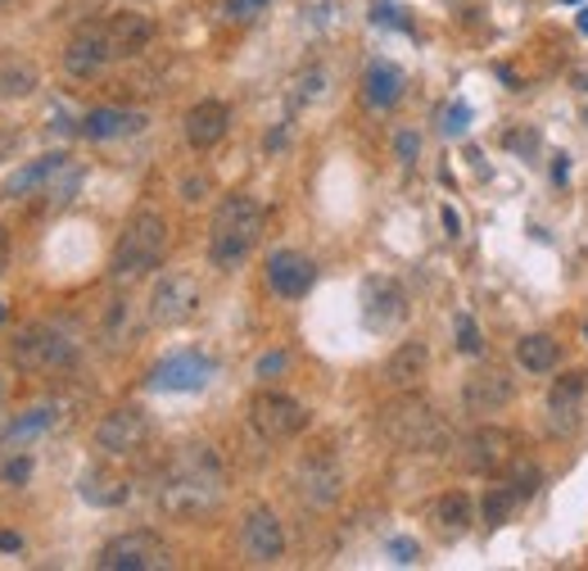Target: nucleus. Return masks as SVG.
Returning a JSON list of instances; mask_svg holds the SVG:
<instances>
[{
  "instance_id": "obj_1",
  "label": "nucleus",
  "mask_w": 588,
  "mask_h": 571,
  "mask_svg": "<svg viewBox=\"0 0 588 571\" xmlns=\"http://www.w3.org/2000/svg\"><path fill=\"white\" fill-rule=\"evenodd\" d=\"M227 495V467L213 444H181L154 480V499L172 518H204Z\"/></svg>"
},
{
  "instance_id": "obj_2",
  "label": "nucleus",
  "mask_w": 588,
  "mask_h": 571,
  "mask_svg": "<svg viewBox=\"0 0 588 571\" xmlns=\"http://www.w3.org/2000/svg\"><path fill=\"white\" fill-rule=\"evenodd\" d=\"M263 204L254 195H227L218 204V214H213V227H208V263L218 267V273H236V267L254 254L259 236H263Z\"/></svg>"
},
{
  "instance_id": "obj_3",
  "label": "nucleus",
  "mask_w": 588,
  "mask_h": 571,
  "mask_svg": "<svg viewBox=\"0 0 588 571\" xmlns=\"http://www.w3.org/2000/svg\"><path fill=\"white\" fill-rule=\"evenodd\" d=\"M164 250H168V218L159 214V209H136V214L128 218V227H122L118 246H113L109 277L118 286H132L164 263Z\"/></svg>"
},
{
  "instance_id": "obj_4",
  "label": "nucleus",
  "mask_w": 588,
  "mask_h": 571,
  "mask_svg": "<svg viewBox=\"0 0 588 571\" xmlns=\"http://www.w3.org/2000/svg\"><path fill=\"white\" fill-rule=\"evenodd\" d=\"M10 358L19 372H33V377H50V372H64L73 368L77 358V341L69 326L59 322H33L10 341Z\"/></svg>"
},
{
  "instance_id": "obj_5",
  "label": "nucleus",
  "mask_w": 588,
  "mask_h": 571,
  "mask_svg": "<svg viewBox=\"0 0 588 571\" xmlns=\"http://www.w3.org/2000/svg\"><path fill=\"white\" fill-rule=\"evenodd\" d=\"M381 427H385V436H389L398 449H408V454H430V449H444V444H448L444 423L435 417V408L421 404V400H398V404H389L385 417H381Z\"/></svg>"
},
{
  "instance_id": "obj_6",
  "label": "nucleus",
  "mask_w": 588,
  "mask_h": 571,
  "mask_svg": "<svg viewBox=\"0 0 588 571\" xmlns=\"http://www.w3.org/2000/svg\"><path fill=\"white\" fill-rule=\"evenodd\" d=\"M149 326H159V332H172V326H185L195 313H200V282L191 273H168L154 282L149 290Z\"/></svg>"
},
{
  "instance_id": "obj_7",
  "label": "nucleus",
  "mask_w": 588,
  "mask_h": 571,
  "mask_svg": "<svg viewBox=\"0 0 588 571\" xmlns=\"http://www.w3.org/2000/svg\"><path fill=\"white\" fill-rule=\"evenodd\" d=\"M96 567L100 571H164L172 567V549L154 531H128L100 549Z\"/></svg>"
},
{
  "instance_id": "obj_8",
  "label": "nucleus",
  "mask_w": 588,
  "mask_h": 571,
  "mask_svg": "<svg viewBox=\"0 0 588 571\" xmlns=\"http://www.w3.org/2000/svg\"><path fill=\"white\" fill-rule=\"evenodd\" d=\"M250 427L267 444H281V440H295L308 427V408L295 395H281V390H263V395L250 400Z\"/></svg>"
},
{
  "instance_id": "obj_9",
  "label": "nucleus",
  "mask_w": 588,
  "mask_h": 571,
  "mask_svg": "<svg viewBox=\"0 0 588 571\" xmlns=\"http://www.w3.org/2000/svg\"><path fill=\"white\" fill-rule=\"evenodd\" d=\"M145 440H149V413L141 404H122L105 413L96 427V449L105 459H132L136 449H145Z\"/></svg>"
},
{
  "instance_id": "obj_10",
  "label": "nucleus",
  "mask_w": 588,
  "mask_h": 571,
  "mask_svg": "<svg viewBox=\"0 0 588 571\" xmlns=\"http://www.w3.org/2000/svg\"><path fill=\"white\" fill-rule=\"evenodd\" d=\"M240 549H244V558H250L254 567L281 562V554H286L281 518H276L272 508H250V518H244V526H240Z\"/></svg>"
},
{
  "instance_id": "obj_11",
  "label": "nucleus",
  "mask_w": 588,
  "mask_h": 571,
  "mask_svg": "<svg viewBox=\"0 0 588 571\" xmlns=\"http://www.w3.org/2000/svg\"><path fill=\"white\" fill-rule=\"evenodd\" d=\"M109 59H118L113 41H109V23H86L82 33L69 41V50H64V69H69V78L86 82V78L105 73Z\"/></svg>"
},
{
  "instance_id": "obj_12",
  "label": "nucleus",
  "mask_w": 588,
  "mask_h": 571,
  "mask_svg": "<svg viewBox=\"0 0 588 571\" xmlns=\"http://www.w3.org/2000/svg\"><path fill=\"white\" fill-rule=\"evenodd\" d=\"M461 463H467L471 472H484V476L503 472V467L516 463V436L503 431V427H480V431L467 436V444H461Z\"/></svg>"
},
{
  "instance_id": "obj_13",
  "label": "nucleus",
  "mask_w": 588,
  "mask_h": 571,
  "mask_svg": "<svg viewBox=\"0 0 588 571\" xmlns=\"http://www.w3.org/2000/svg\"><path fill=\"white\" fill-rule=\"evenodd\" d=\"M404 318H408V295L394 277H371L362 286V322L371 332H389Z\"/></svg>"
},
{
  "instance_id": "obj_14",
  "label": "nucleus",
  "mask_w": 588,
  "mask_h": 571,
  "mask_svg": "<svg viewBox=\"0 0 588 571\" xmlns=\"http://www.w3.org/2000/svg\"><path fill=\"white\" fill-rule=\"evenodd\" d=\"M295 486H299V499L313 503V508H331L339 499V490H345V472H339L335 459L326 454H313L303 459L299 472H295Z\"/></svg>"
},
{
  "instance_id": "obj_15",
  "label": "nucleus",
  "mask_w": 588,
  "mask_h": 571,
  "mask_svg": "<svg viewBox=\"0 0 588 571\" xmlns=\"http://www.w3.org/2000/svg\"><path fill=\"white\" fill-rule=\"evenodd\" d=\"M512 400H516V385H512V377H507V372H499V368L471 372V377H467V385H461V404H467V413H476V417L503 413Z\"/></svg>"
},
{
  "instance_id": "obj_16",
  "label": "nucleus",
  "mask_w": 588,
  "mask_h": 571,
  "mask_svg": "<svg viewBox=\"0 0 588 571\" xmlns=\"http://www.w3.org/2000/svg\"><path fill=\"white\" fill-rule=\"evenodd\" d=\"M213 372L218 368H213V358H204V354H172L149 372V385L154 390H204L213 381Z\"/></svg>"
},
{
  "instance_id": "obj_17",
  "label": "nucleus",
  "mask_w": 588,
  "mask_h": 571,
  "mask_svg": "<svg viewBox=\"0 0 588 571\" xmlns=\"http://www.w3.org/2000/svg\"><path fill=\"white\" fill-rule=\"evenodd\" d=\"M313 277H317L313 259H303L299 250H276L267 259V286L281 299H303L308 290H313Z\"/></svg>"
},
{
  "instance_id": "obj_18",
  "label": "nucleus",
  "mask_w": 588,
  "mask_h": 571,
  "mask_svg": "<svg viewBox=\"0 0 588 571\" xmlns=\"http://www.w3.org/2000/svg\"><path fill=\"white\" fill-rule=\"evenodd\" d=\"M231 128V109L223 100H200L191 114H185V141L195 150H213Z\"/></svg>"
},
{
  "instance_id": "obj_19",
  "label": "nucleus",
  "mask_w": 588,
  "mask_h": 571,
  "mask_svg": "<svg viewBox=\"0 0 588 571\" xmlns=\"http://www.w3.org/2000/svg\"><path fill=\"white\" fill-rule=\"evenodd\" d=\"M425 368H430V349H425V341H404V345L389 354L385 381H389L394 390H417L421 377H425Z\"/></svg>"
},
{
  "instance_id": "obj_20",
  "label": "nucleus",
  "mask_w": 588,
  "mask_h": 571,
  "mask_svg": "<svg viewBox=\"0 0 588 571\" xmlns=\"http://www.w3.org/2000/svg\"><path fill=\"white\" fill-rule=\"evenodd\" d=\"M141 128H145V114H132V109H91L82 118L86 141H118V136H132Z\"/></svg>"
},
{
  "instance_id": "obj_21",
  "label": "nucleus",
  "mask_w": 588,
  "mask_h": 571,
  "mask_svg": "<svg viewBox=\"0 0 588 571\" xmlns=\"http://www.w3.org/2000/svg\"><path fill=\"white\" fill-rule=\"evenodd\" d=\"M362 96H367L371 109H394L398 100H404V73H398L394 64H385V59H376L362 78Z\"/></svg>"
},
{
  "instance_id": "obj_22",
  "label": "nucleus",
  "mask_w": 588,
  "mask_h": 571,
  "mask_svg": "<svg viewBox=\"0 0 588 571\" xmlns=\"http://www.w3.org/2000/svg\"><path fill=\"white\" fill-rule=\"evenodd\" d=\"M584 395H588V377L584 372H571L552 385L548 395V408H552V423L556 427H575L579 423V408H584Z\"/></svg>"
},
{
  "instance_id": "obj_23",
  "label": "nucleus",
  "mask_w": 588,
  "mask_h": 571,
  "mask_svg": "<svg viewBox=\"0 0 588 571\" xmlns=\"http://www.w3.org/2000/svg\"><path fill=\"white\" fill-rule=\"evenodd\" d=\"M109 41H113V55L118 59L141 55L154 41V23L145 14H113L109 19Z\"/></svg>"
},
{
  "instance_id": "obj_24",
  "label": "nucleus",
  "mask_w": 588,
  "mask_h": 571,
  "mask_svg": "<svg viewBox=\"0 0 588 571\" xmlns=\"http://www.w3.org/2000/svg\"><path fill=\"white\" fill-rule=\"evenodd\" d=\"M69 164V155H46V159H33L27 168H19L10 182H5V191L14 195V200H23V195H46V187L55 182V173Z\"/></svg>"
},
{
  "instance_id": "obj_25",
  "label": "nucleus",
  "mask_w": 588,
  "mask_h": 571,
  "mask_svg": "<svg viewBox=\"0 0 588 571\" xmlns=\"http://www.w3.org/2000/svg\"><path fill=\"white\" fill-rule=\"evenodd\" d=\"M77 495H82L86 503H96V508H118V503H128V480L113 476V472H105V467H91V472H82V480H77Z\"/></svg>"
},
{
  "instance_id": "obj_26",
  "label": "nucleus",
  "mask_w": 588,
  "mask_h": 571,
  "mask_svg": "<svg viewBox=\"0 0 588 571\" xmlns=\"http://www.w3.org/2000/svg\"><path fill=\"white\" fill-rule=\"evenodd\" d=\"M516 364L530 377H543V372H552L556 364H562V345H556L552 336H543V332H530V336L516 341Z\"/></svg>"
},
{
  "instance_id": "obj_27",
  "label": "nucleus",
  "mask_w": 588,
  "mask_h": 571,
  "mask_svg": "<svg viewBox=\"0 0 588 571\" xmlns=\"http://www.w3.org/2000/svg\"><path fill=\"white\" fill-rule=\"evenodd\" d=\"M430 518L440 522V531L461 535V531H467V526L476 522V503H471V495L448 490V495H440V499H435V508H430Z\"/></svg>"
},
{
  "instance_id": "obj_28",
  "label": "nucleus",
  "mask_w": 588,
  "mask_h": 571,
  "mask_svg": "<svg viewBox=\"0 0 588 571\" xmlns=\"http://www.w3.org/2000/svg\"><path fill=\"white\" fill-rule=\"evenodd\" d=\"M37 69L27 64V59H5L0 64V100H27L37 92Z\"/></svg>"
},
{
  "instance_id": "obj_29",
  "label": "nucleus",
  "mask_w": 588,
  "mask_h": 571,
  "mask_svg": "<svg viewBox=\"0 0 588 571\" xmlns=\"http://www.w3.org/2000/svg\"><path fill=\"white\" fill-rule=\"evenodd\" d=\"M520 503H525V499H520V490L512 486V480H499V486H489V495H484V503H480L484 526H503V522H512V513H516Z\"/></svg>"
},
{
  "instance_id": "obj_30",
  "label": "nucleus",
  "mask_w": 588,
  "mask_h": 571,
  "mask_svg": "<svg viewBox=\"0 0 588 571\" xmlns=\"http://www.w3.org/2000/svg\"><path fill=\"white\" fill-rule=\"evenodd\" d=\"M55 427V408H33V413H23L19 423L5 431V449H14V444H23V440H33V436H41V431H50Z\"/></svg>"
},
{
  "instance_id": "obj_31",
  "label": "nucleus",
  "mask_w": 588,
  "mask_h": 571,
  "mask_svg": "<svg viewBox=\"0 0 588 571\" xmlns=\"http://www.w3.org/2000/svg\"><path fill=\"white\" fill-rule=\"evenodd\" d=\"M77 187H82V168H77V164L69 159L64 168L55 173V182L46 187V200H50V204H69V200L77 195Z\"/></svg>"
},
{
  "instance_id": "obj_32",
  "label": "nucleus",
  "mask_w": 588,
  "mask_h": 571,
  "mask_svg": "<svg viewBox=\"0 0 588 571\" xmlns=\"http://www.w3.org/2000/svg\"><path fill=\"white\" fill-rule=\"evenodd\" d=\"M453 336H457V349H461V354H480V349H484L480 326H476V318H471V313H457Z\"/></svg>"
},
{
  "instance_id": "obj_33",
  "label": "nucleus",
  "mask_w": 588,
  "mask_h": 571,
  "mask_svg": "<svg viewBox=\"0 0 588 571\" xmlns=\"http://www.w3.org/2000/svg\"><path fill=\"white\" fill-rule=\"evenodd\" d=\"M467 123H471V109L467 105H448L444 109V132L448 136H461V132H467Z\"/></svg>"
},
{
  "instance_id": "obj_34",
  "label": "nucleus",
  "mask_w": 588,
  "mask_h": 571,
  "mask_svg": "<svg viewBox=\"0 0 588 571\" xmlns=\"http://www.w3.org/2000/svg\"><path fill=\"white\" fill-rule=\"evenodd\" d=\"M272 0H227V14L231 19H259Z\"/></svg>"
},
{
  "instance_id": "obj_35",
  "label": "nucleus",
  "mask_w": 588,
  "mask_h": 571,
  "mask_svg": "<svg viewBox=\"0 0 588 571\" xmlns=\"http://www.w3.org/2000/svg\"><path fill=\"white\" fill-rule=\"evenodd\" d=\"M394 150H398V159H404V164H412V159H417V150H421V141H417V132H398V141H394Z\"/></svg>"
},
{
  "instance_id": "obj_36",
  "label": "nucleus",
  "mask_w": 588,
  "mask_h": 571,
  "mask_svg": "<svg viewBox=\"0 0 588 571\" xmlns=\"http://www.w3.org/2000/svg\"><path fill=\"white\" fill-rule=\"evenodd\" d=\"M507 145H512V150H525V155H530V150H539V136H535V132H507Z\"/></svg>"
},
{
  "instance_id": "obj_37",
  "label": "nucleus",
  "mask_w": 588,
  "mask_h": 571,
  "mask_svg": "<svg viewBox=\"0 0 588 571\" xmlns=\"http://www.w3.org/2000/svg\"><path fill=\"white\" fill-rule=\"evenodd\" d=\"M0 476H5V480H27V476H33V463H27V459L5 463V467H0Z\"/></svg>"
},
{
  "instance_id": "obj_38",
  "label": "nucleus",
  "mask_w": 588,
  "mask_h": 571,
  "mask_svg": "<svg viewBox=\"0 0 588 571\" xmlns=\"http://www.w3.org/2000/svg\"><path fill=\"white\" fill-rule=\"evenodd\" d=\"M286 368V354H267L259 358V377H272V372H281Z\"/></svg>"
},
{
  "instance_id": "obj_39",
  "label": "nucleus",
  "mask_w": 588,
  "mask_h": 571,
  "mask_svg": "<svg viewBox=\"0 0 588 571\" xmlns=\"http://www.w3.org/2000/svg\"><path fill=\"white\" fill-rule=\"evenodd\" d=\"M394 562H417V545H408V539H394Z\"/></svg>"
},
{
  "instance_id": "obj_40",
  "label": "nucleus",
  "mask_w": 588,
  "mask_h": 571,
  "mask_svg": "<svg viewBox=\"0 0 588 571\" xmlns=\"http://www.w3.org/2000/svg\"><path fill=\"white\" fill-rule=\"evenodd\" d=\"M444 227H448V236H461V218H457V209H448V204H444Z\"/></svg>"
},
{
  "instance_id": "obj_41",
  "label": "nucleus",
  "mask_w": 588,
  "mask_h": 571,
  "mask_svg": "<svg viewBox=\"0 0 588 571\" xmlns=\"http://www.w3.org/2000/svg\"><path fill=\"white\" fill-rule=\"evenodd\" d=\"M0 549H23V539L14 531H0Z\"/></svg>"
},
{
  "instance_id": "obj_42",
  "label": "nucleus",
  "mask_w": 588,
  "mask_h": 571,
  "mask_svg": "<svg viewBox=\"0 0 588 571\" xmlns=\"http://www.w3.org/2000/svg\"><path fill=\"white\" fill-rule=\"evenodd\" d=\"M5 259H10V240H5V231H0V273H5Z\"/></svg>"
},
{
  "instance_id": "obj_43",
  "label": "nucleus",
  "mask_w": 588,
  "mask_h": 571,
  "mask_svg": "<svg viewBox=\"0 0 588 571\" xmlns=\"http://www.w3.org/2000/svg\"><path fill=\"white\" fill-rule=\"evenodd\" d=\"M579 33H588V10H579Z\"/></svg>"
},
{
  "instance_id": "obj_44",
  "label": "nucleus",
  "mask_w": 588,
  "mask_h": 571,
  "mask_svg": "<svg viewBox=\"0 0 588 571\" xmlns=\"http://www.w3.org/2000/svg\"><path fill=\"white\" fill-rule=\"evenodd\" d=\"M0 404H5V381H0Z\"/></svg>"
},
{
  "instance_id": "obj_45",
  "label": "nucleus",
  "mask_w": 588,
  "mask_h": 571,
  "mask_svg": "<svg viewBox=\"0 0 588 571\" xmlns=\"http://www.w3.org/2000/svg\"><path fill=\"white\" fill-rule=\"evenodd\" d=\"M0 5H10V0H0Z\"/></svg>"
},
{
  "instance_id": "obj_46",
  "label": "nucleus",
  "mask_w": 588,
  "mask_h": 571,
  "mask_svg": "<svg viewBox=\"0 0 588 571\" xmlns=\"http://www.w3.org/2000/svg\"><path fill=\"white\" fill-rule=\"evenodd\" d=\"M0 318H5V309H0Z\"/></svg>"
}]
</instances>
